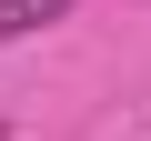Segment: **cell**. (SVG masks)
Segmentation results:
<instances>
[{"label":"cell","instance_id":"6da1fadb","mask_svg":"<svg viewBox=\"0 0 151 141\" xmlns=\"http://www.w3.org/2000/svg\"><path fill=\"white\" fill-rule=\"evenodd\" d=\"M70 20V0H0V40H20V30H50Z\"/></svg>","mask_w":151,"mask_h":141}]
</instances>
